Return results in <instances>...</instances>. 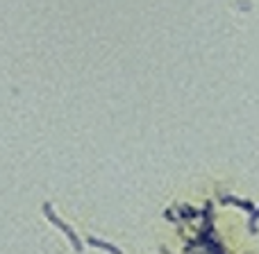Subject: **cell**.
I'll return each mask as SVG.
<instances>
[{
	"label": "cell",
	"instance_id": "obj_1",
	"mask_svg": "<svg viewBox=\"0 0 259 254\" xmlns=\"http://www.w3.org/2000/svg\"><path fill=\"white\" fill-rule=\"evenodd\" d=\"M44 214L48 216V220H50V223H53V225H57V227L62 229L64 234H66V236H68V241H71V243H73V247H75V252L80 254V252H82V241H80V238H77V234L73 232V227H68V225L64 223V220H59L57 216H55V211H53V207H50V202H46V205H44Z\"/></svg>",
	"mask_w": 259,
	"mask_h": 254
},
{
	"label": "cell",
	"instance_id": "obj_2",
	"mask_svg": "<svg viewBox=\"0 0 259 254\" xmlns=\"http://www.w3.org/2000/svg\"><path fill=\"white\" fill-rule=\"evenodd\" d=\"M223 202H225V205L241 207V209H246L248 214H252V211H255V205H252L250 200H241V197H237V195H223Z\"/></svg>",
	"mask_w": 259,
	"mask_h": 254
},
{
	"label": "cell",
	"instance_id": "obj_3",
	"mask_svg": "<svg viewBox=\"0 0 259 254\" xmlns=\"http://www.w3.org/2000/svg\"><path fill=\"white\" fill-rule=\"evenodd\" d=\"M89 245L100 247V250H105V252H109V254H123L121 247L112 245V243H105V241H100V238H96V236H89Z\"/></svg>",
	"mask_w": 259,
	"mask_h": 254
},
{
	"label": "cell",
	"instance_id": "obj_4",
	"mask_svg": "<svg viewBox=\"0 0 259 254\" xmlns=\"http://www.w3.org/2000/svg\"><path fill=\"white\" fill-rule=\"evenodd\" d=\"M257 223H259V209L252 211L250 220H248V229H250V234H257Z\"/></svg>",
	"mask_w": 259,
	"mask_h": 254
},
{
	"label": "cell",
	"instance_id": "obj_5",
	"mask_svg": "<svg viewBox=\"0 0 259 254\" xmlns=\"http://www.w3.org/2000/svg\"><path fill=\"white\" fill-rule=\"evenodd\" d=\"M182 216H184V218H196V216H198V211L196 209H191V207H189V205H184L182 207Z\"/></svg>",
	"mask_w": 259,
	"mask_h": 254
},
{
	"label": "cell",
	"instance_id": "obj_6",
	"mask_svg": "<svg viewBox=\"0 0 259 254\" xmlns=\"http://www.w3.org/2000/svg\"><path fill=\"white\" fill-rule=\"evenodd\" d=\"M161 252H164V254H170V252H168V250H166V247H161Z\"/></svg>",
	"mask_w": 259,
	"mask_h": 254
}]
</instances>
